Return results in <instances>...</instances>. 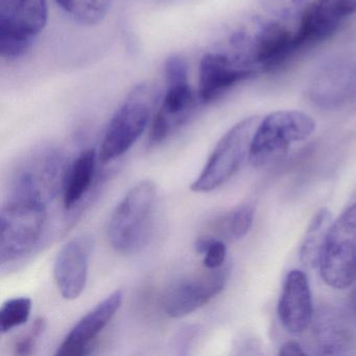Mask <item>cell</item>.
Masks as SVG:
<instances>
[{
    "label": "cell",
    "instance_id": "ba28073f",
    "mask_svg": "<svg viewBox=\"0 0 356 356\" xmlns=\"http://www.w3.org/2000/svg\"><path fill=\"white\" fill-rule=\"evenodd\" d=\"M318 268L324 282L333 289H348L355 282L356 203L331 224Z\"/></svg>",
    "mask_w": 356,
    "mask_h": 356
},
{
    "label": "cell",
    "instance_id": "ac0fdd59",
    "mask_svg": "<svg viewBox=\"0 0 356 356\" xmlns=\"http://www.w3.org/2000/svg\"><path fill=\"white\" fill-rule=\"evenodd\" d=\"M56 3L76 24L92 26L105 19L112 0H56Z\"/></svg>",
    "mask_w": 356,
    "mask_h": 356
},
{
    "label": "cell",
    "instance_id": "4fadbf2b",
    "mask_svg": "<svg viewBox=\"0 0 356 356\" xmlns=\"http://www.w3.org/2000/svg\"><path fill=\"white\" fill-rule=\"evenodd\" d=\"M309 97L327 109L356 99V62L339 60L321 68L310 83Z\"/></svg>",
    "mask_w": 356,
    "mask_h": 356
},
{
    "label": "cell",
    "instance_id": "7c38bea8",
    "mask_svg": "<svg viewBox=\"0 0 356 356\" xmlns=\"http://www.w3.org/2000/svg\"><path fill=\"white\" fill-rule=\"evenodd\" d=\"M92 248V238L81 235L68 241L58 254L54 277L64 299H78L85 291Z\"/></svg>",
    "mask_w": 356,
    "mask_h": 356
},
{
    "label": "cell",
    "instance_id": "8992f818",
    "mask_svg": "<svg viewBox=\"0 0 356 356\" xmlns=\"http://www.w3.org/2000/svg\"><path fill=\"white\" fill-rule=\"evenodd\" d=\"M259 122L258 116H251L232 127L218 141L205 168L191 184V191L210 193L228 182L249 157Z\"/></svg>",
    "mask_w": 356,
    "mask_h": 356
},
{
    "label": "cell",
    "instance_id": "7a4b0ae2",
    "mask_svg": "<svg viewBox=\"0 0 356 356\" xmlns=\"http://www.w3.org/2000/svg\"><path fill=\"white\" fill-rule=\"evenodd\" d=\"M159 99L160 95L149 85H138L132 89L110 120L99 149L101 163L118 159L140 138Z\"/></svg>",
    "mask_w": 356,
    "mask_h": 356
},
{
    "label": "cell",
    "instance_id": "8fae6325",
    "mask_svg": "<svg viewBox=\"0 0 356 356\" xmlns=\"http://www.w3.org/2000/svg\"><path fill=\"white\" fill-rule=\"evenodd\" d=\"M257 72L245 60L230 53H208L200 65L199 99L209 104Z\"/></svg>",
    "mask_w": 356,
    "mask_h": 356
},
{
    "label": "cell",
    "instance_id": "5bb4252c",
    "mask_svg": "<svg viewBox=\"0 0 356 356\" xmlns=\"http://www.w3.org/2000/svg\"><path fill=\"white\" fill-rule=\"evenodd\" d=\"M124 293L120 289L112 293L88 314L68 333L63 343L58 348L56 355L81 356L88 353L87 350L99 333L107 327L122 307Z\"/></svg>",
    "mask_w": 356,
    "mask_h": 356
},
{
    "label": "cell",
    "instance_id": "277c9868",
    "mask_svg": "<svg viewBox=\"0 0 356 356\" xmlns=\"http://www.w3.org/2000/svg\"><path fill=\"white\" fill-rule=\"evenodd\" d=\"M316 122L300 111H277L258 124L252 141L249 160L254 168H264L284 155L293 143L305 140Z\"/></svg>",
    "mask_w": 356,
    "mask_h": 356
},
{
    "label": "cell",
    "instance_id": "2e32d148",
    "mask_svg": "<svg viewBox=\"0 0 356 356\" xmlns=\"http://www.w3.org/2000/svg\"><path fill=\"white\" fill-rule=\"evenodd\" d=\"M99 159L95 149H86L68 166L62 187V201L67 210L76 207L92 186Z\"/></svg>",
    "mask_w": 356,
    "mask_h": 356
},
{
    "label": "cell",
    "instance_id": "7402d4cb",
    "mask_svg": "<svg viewBox=\"0 0 356 356\" xmlns=\"http://www.w3.org/2000/svg\"><path fill=\"white\" fill-rule=\"evenodd\" d=\"M195 249L197 253L203 254L204 266L208 270H216L225 266L227 247L222 239L211 235H203L195 241Z\"/></svg>",
    "mask_w": 356,
    "mask_h": 356
},
{
    "label": "cell",
    "instance_id": "d6986e66",
    "mask_svg": "<svg viewBox=\"0 0 356 356\" xmlns=\"http://www.w3.org/2000/svg\"><path fill=\"white\" fill-rule=\"evenodd\" d=\"M254 206L250 203L237 206L226 216L213 222V230L229 239L243 238L253 225Z\"/></svg>",
    "mask_w": 356,
    "mask_h": 356
},
{
    "label": "cell",
    "instance_id": "44dd1931",
    "mask_svg": "<svg viewBox=\"0 0 356 356\" xmlns=\"http://www.w3.org/2000/svg\"><path fill=\"white\" fill-rule=\"evenodd\" d=\"M32 312V300L28 297L13 298L0 309V331L7 333L28 322Z\"/></svg>",
    "mask_w": 356,
    "mask_h": 356
},
{
    "label": "cell",
    "instance_id": "484cf974",
    "mask_svg": "<svg viewBox=\"0 0 356 356\" xmlns=\"http://www.w3.org/2000/svg\"><path fill=\"white\" fill-rule=\"evenodd\" d=\"M351 305L352 309H353L354 314L356 316V285L354 287L353 291L351 295Z\"/></svg>",
    "mask_w": 356,
    "mask_h": 356
},
{
    "label": "cell",
    "instance_id": "9c48e42d",
    "mask_svg": "<svg viewBox=\"0 0 356 356\" xmlns=\"http://www.w3.org/2000/svg\"><path fill=\"white\" fill-rule=\"evenodd\" d=\"M67 168L56 151H44L26 160L14 181L11 200L35 202L47 206L63 187Z\"/></svg>",
    "mask_w": 356,
    "mask_h": 356
},
{
    "label": "cell",
    "instance_id": "e0dca14e",
    "mask_svg": "<svg viewBox=\"0 0 356 356\" xmlns=\"http://www.w3.org/2000/svg\"><path fill=\"white\" fill-rule=\"evenodd\" d=\"M331 226V213L326 208L321 209L312 218L304 237L300 251L302 262L309 268H318L325 241Z\"/></svg>",
    "mask_w": 356,
    "mask_h": 356
},
{
    "label": "cell",
    "instance_id": "d4e9b609",
    "mask_svg": "<svg viewBox=\"0 0 356 356\" xmlns=\"http://www.w3.org/2000/svg\"><path fill=\"white\" fill-rule=\"evenodd\" d=\"M305 351L302 349L301 346L297 341H289L286 343H283L281 347L280 351H279V355L281 356H289V355H305Z\"/></svg>",
    "mask_w": 356,
    "mask_h": 356
},
{
    "label": "cell",
    "instance_id": "6da1fadb",
    "mask_svg": "<svg viewBox=\"0 0 356 356\" xmlns=\"http://www.w3.org/2000/svg\"><path fill=\"white\" fill-rule=\"evenodd\" d=\"M157 187L143 180L128 191L110 218L108 238L120 254L140 250L149 241L155 220Z\"/></svg>",
    "mask_w": 356,
    "mask_h": 356
},
{
    "label": "cell",
    "instance_id": "cb8c5ba5",
    "mask_svg": "<svg viewBox=\"0 0 356 356\" xmlns=\"http://www.w3.org/2000/svg\"><path fill=\"white\" fill-rule=\"evenodd\" d=\"M47 320L42 316L36 318L32 326L16 341L14 353L17 355H33L47 329Z\"/></svg>",
    "mask_w": 356,
    "mask_h": 356
},
{
    "label": "cell",
    "instance_id": "30bf717a",
    "mask_svg": "<svg viewBox=\"0 0 356 356\" xmlns=\"http://www.w3.org/2000/svg\"><path fill=\"white\" fill-rule=\"evenodd\" d=\"M230 273V266H224L176 281L162 297L163 312L170 318L193 314L222 293Z\"/></svg>",
    "mask_w": 356,
    "mask_h": 356
},
{
    "label": "cell",
    "instance_id": "5b68a950",
    "mask_svg": "<svg viewBox=\"0 0 356 356\" xmlns=\"http://www.w3.org/2000/svg\"><path fill=\"white\" fill-rule=\"evenodd\" d=\"M166 90L149 129V145L163 143L185 124L195 111L197 102L188 82L186 61L179 56L168 58L164 66Z\"/></svg>",
    "mask_w": 356,
    "mask_h": 356
},
{
    "label": "cell",
    "instance_id": "52a82bcc",
    "mask_svg": "<svg viewBox=\"0 0 356 356\" xmlns=\"http://www.w3.org/2000/svg\"><path fill=\"white\" fill-rule=\"evenodd\" d=\"M47 0H0V54L7 60L26 55L44 30Z\"/></svg>",
    "mask_w": 356,
    "mask_h": 356
},
{
    "label": "cell",
    "instance_id": "ffe728a7",
    "mask_svg": "<svg viewBox=\"0 0 356 356\" xmlns=\"http://www.w3.org/2000/svg\"><path fill=\"white\" fill-rule=\"evenodd\" d=\"M316 335L324 354H339L348 346V335L345 329L337 324L332 316H318Z\"/></svg>",
    "mask_w": 356,
    "mask_h": 356
},
{
    "label": "cell",
    "instance_id": "603a6c76",
    "mask_svg": "<svg viewBox=\"0 0 356 356\" xmlns=\"http://www.w3.org/2000/svg\"><path fill=\"white\" fill-rule=\"evenodd\" d=\"M312 5L322 17L337 26L356 12V0H318Z\"/></svg>",
    "mask_w": 356,
    "mask_h": 356
},
{
    "label": "cell",
    "instance_id": "9a60e30c",
    "mask_svg": "<svg viewBox=\"0 0 356 356\" xmlns=\"http://www.w3.org/2000/svg\"><path fill=\"white\" fill-rule=\"evenodd\" d=\"M281 324L289 333L300 334L312 323V291L307 276L302 270H293L287 275L278 304Z\"/></svg>",
    "mask_w": 356,
    "mask_h": 356
},
{
    "label": "cell",
    "instance_id": "3957f363",
    "mask_svg": "<svg viewBox=\"0 0 356 356\" xmlns=\"http://www.w3.org/2000/svg\"><path fill=\"white\" fill-rule=\"evenodd\" d=\"M47 220V207L35 202L9 200L0 211V264H14L38 245Z\"/></svg>",
    "mask_w": 356,
    "mask_h": 356
}]
</instances>
